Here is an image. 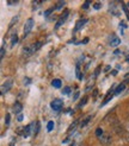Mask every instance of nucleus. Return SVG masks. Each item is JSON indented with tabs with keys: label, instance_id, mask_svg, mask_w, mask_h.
<instances>
[{
	"label": "nucleus",
	"instance_id": "1",
	"mask_svg": "<svg viewBox=\"0 0 129 146\" xmlns=\"http://www.w3.org/2000/svg\"><path fill=\"white\" fill-rule=\"evenodd\" d=\"M42 46V43L41 42H37V43H34V44H30V45H28L23 49V54L25 56H31L32 54H35L37 50H40Z\"/></svg>",
	"mask_w": 129,
	"mask_h": 146
},
{
	"label": "nucleus",
	"instance_id": "2",
	"mask_svg": "<svg viewBox=\"0 0 129 146\" xmlns=\"http://www.w3.org/2000/svg\"><path fill=\"white\" fill-rule=\"evenodd\" d=\"M34 25H35V23H34V19H32V18H29V19L25 21V24H24V30H23V31H24V38L31 32Z\"/></svg>",
	"mask_w": 129,
	"mask_h": 146
},
{
	"label": "nucleus",
	"instance_id": "3",
	"mask_svg": "<svg viewBox=\"0 0 129 146\" xmlns=\"http://www.w3.org/2000/svg\"><path fill=\"white\" fill-rule=\"evenodd\" d=\"M12 86H13V80L12 78L6 80V81L3 83V86H1V94H3V95H4V94H6L7 92L12 88Z\"/></svg>",
	"mask_w": 129,
	"mask_h": 146
},
{
	"label": "nucleus",
	"instance_id": "4",
	"mask_svg": "<svg viewBox=\"0 0 129 146\" xmlns=\"http://www.w3.org/2000/svg\"><path fill=\"white\" fill-rule=\"evenodd\" d=\"M68 14H69V12L66 10V11H64L62 14H61V16H60V18H59V20H57L56 21V24H55V30H57V29H59L63 23H64V21H66L67 20V18H68Z\"/></svg>",
	"mask_w": 129,
	"mask_h": 146
},
{
	"label": "nucleus",
	"instance_id": "5",
	"mask_svg": "<svg viewBox=\"0 0 129 146\" xmlns=\"http://www.w3.org/2000/svg\"><path fill=\"white\" fill-rule=\"evenodd\" d=\"M62 106H63L62 101H61V100H59V99H56V100L52 101V104H50V107H52V109H53V111H55V112L61 111Z\"/></svg>",
	"mask_w": 129,
	"mask_h": 146
},
{
	"label": "nucleus",
	"instance_id": "6",
	"mask_svg": "<svg viewBox=\"0 0 129 146\" xmlns=\"http://www.w3.org/2000/svg\"><path fill=\"white\" fill-rule=\"evenodd\" d=\"M99 141H100V144H103V145H110L111 141H112L111 135L109 133H104L102 137L99 138Z\"/></svg>",
	"mask_w": 129,
	"mask_h": 146
},
{
	"label": "nucleus",
	"instance_id": "7",
	"mask_svg": "<svg viewBox=\"0 0 129 146\" xmlns=\"http://www.w3.org/2000/svg\"><path fill=\"white\" fill-rule=\"evenodd\" d=\"M87 23V19H79L78 21H77V24H75V27H74V32L75 31H79L80 29Z\"/></svg>",
	"mask_w": 129,
	"mask_h": 146
},
{
	"label": "nucleus",
	"instance_id": "8",
	"mask_svg": "<svg viewBox=\"0 0 129 146\" xmlns=\"http://www.w3.org/2000/svg\"><path fill=\"white\" fill-rule=\"evenodd\" d=\"M22 111H23V106H22L19 102H16V104L13 105V112H14V114H20Z\"/></svg>",
	"mask_w": 129,
	"mask_h": 146
},
{
	"label": "nucleus",
	"instance_id": "9",
	"mask_svg": "<svg viewBox=\"0 0 129 146\" xmlns=\"http://www.w3.org/2000/svg\"><path fill=\"white\" fill-rule=\"evenodd\" d=\"M124 88H126V83H121V84H118V87L116 89H115V95H118L120 93H122L124 90Z\"/></svg>",
	"mask_w": 129,
	"mask_h": 146
},
{
	"label": "nucleus",
	"instance_id": "10",
	"mask_svg": "<svg viewBox=\"0 0 129 146\" xmlns=\"http://www.w3.org/2000/svg\"><path fill=\"white\" fill-rule=\"evenodd\" d=\"M120 44H121V39L118 37H114L111 39V42H110V45L111 46H118Z\"/></svg>",
	"mask_w": 129,
	"mask_h": 146
},
{
	"label": "nucleus",
	"instance_id": "11",
	"mask_svg": "<svg viewBox=\"0 0 129 146\" xmlns=\"http://www.w3.org/2000/svg\"><path fill=\"white\" fill-rule=\"evenodd\" d=\"M91 120H92V115H87L85 119H83V121H81V123H80V126H81V127H85Z\"/></svg>",
	"mask_w": 129,
	"mask_h": 146
},
{
	"label": "nucleus",
	"instance_id": "12",
	"mask_svg": "<svg viewBox=\"0 0 129 146\" xmlns=\"http://www.w3.org/2000/svg\"><path fill=\"white\" fill-rule=\"evenodd\" d=\"M52 84H53V87H55V88H61V80H59V78L53 80Z\"/></svg>",
	"mask_w": 129,
	"mask_h": 146
},
{
	"label": "nucleus",
	"instance_id": "13",
	"mask_svg": "<svg viewBox=\"0 0 129 146\" xmlns=\"http://www.w3.org/2000/svg\"><path fill=\"white\" fill-rule=\"evenodd\" d=\"M17 42H18V36H17V33H14V35L12 36V38H11V46L16 45Z\"/></svg>",
	"mask_w": 129,
	"mask_h": 146
},
{
	"label": "nucleus",
	"instance_id": "14",
	"mask_svg": "<svg viewBox=\"0 0 129 146\" xmlns=\"http://www.w3.org/2000/svg\"><path fill=\"white\" fill-rule=\"evenodd\" d=\"M75 71H77V77H78V80H83L81 72H80V68H79V64H77V67H75Z\"/></svg>",
	"mask_w": 129,
	"mask_h": 146
},
{
	"label": "nucleus",
	"instance_id": "15",
	"mask_svg": "<svg viewBox=\"0 0 129 146\" xmlns=\"http://www.w3.org/2000/svg\"><path fill=\"white\" fill-rule=\"evenodd\" d=\"M53 128H54V121H49V122L47 123V129H48V132H52Z\"/></svg>",
	"mask_w": 129,
	"mask_h": 146
},
{
	"label": "nucleus",
	"instance_id": "16",
	"mask_svg": "<svg viewBox=\"0 0 129 146\" xmlns=\"http://www.w3.org/2000/svg\"><path fill=\"white\" fill-rule=\"evenodd\" d=\"M64 5H66V3H64V1H59V3L56 4L55 9H56V10H62V7H63Z\"/></svg>",
	"mask_w": 129,
	"mask_h": 146
},
{
	"label": "nucleus",
	"instance_id": "17",
	"mask_svg": "<svg viewBox=\"0 0 129 146\" xmlns=\"http://www.w3.org/2000/svg\"><path fill=\"white\" fill-rule=\"evenodd\" d=\"M104 134V132H103V129L102 128H100V127H98L97 129H96V135L98 137V138H100V137H102Z\"/></svg>",
	"mask_w": 129,
	"mask_h": 146
},
{
	"label": "nucleus",
	"instance_id": "18",
	"mask_svg": "<svg viewBox=\"0 0 129 146\" xmlns=\"http://www.w3.org/2000/svg\"><path fill=\"white\" fill-rule=\"evenodd\" d=\"M10 122H11V115L10 114H6V116H5V125L9 126Z\"/></svg>",
	"mask_w": 129,
	"mask_h": 146
},
{
	"label": "nucleus",
	"instance_id": "19",
	"mask_svg": "<svg viewBox=\"0 0 129 146\" xmlns=\"http://www.w3.org/2000/svg\"><path fill=\"white\" fill-rule=\"evenodd\" d=\"M18 19H19V16H16V17H13L12 18V20H11V23H10V27H12L14 24H16L17 23V21H18Z\"/></svg>",
	"mask_w": 129,
	"mask_h": 146
},
{
	"label": "nucleus",
	"instance_id": "20",
	"mask_svg": "<svg viewBox=\"0 0 129 146\" xmlns=\"http://www.w3.org/2000/svg\"><path fill=\"white\" fill-rule=\"evenodd\" d=\"M38 131H40V121H36V127L34 129V134L36 135V134L38 133Z\"/></svg>",
	"mask_w": 129,
	"mask_h": 146
},
{
	"label": "nucleus",
	"instance_id": "21",
	"mask_svg": "<svg viewBox=\"0 0 129 146\" xmlns=\"http://www.w3.org/2000/svg\"><path fill=\"white\" fill-rule=\"evenodd\" d=\"M69 93H71V88H69V87H64L63 90H62V94H64V95H68Z\"/></svg>",
	"mask_w": 129,
	"mask_h": 146
},
{
	"label": "nucleus",
	"instance_id": "22",
	"mask_svg": "<svg viewBox=\"0 0 129 146\" xmlns=\"http://www.w3.org/2000/svg\"><path fill=\"white\" fill-rule=\"evenodd\" d=\"M86 101H87V96H84V98H83V100H81V102H80V104H79V107H83V106H85Z\"/></svg>",
	"mask_w": 129,
	"mask_h": 146
},
{
	"label": "nucleus",
	"instance_id": "23",
	"mask_svg": "<svg viewBox=\"0 0 129 146\" xmlns=\"http://www.w3.org/2000/svg\"><path fill=\"white\" fill-rule=\"evenodd\" d=\"M53 11H54V7H53V9H50V10H47V11L44 12V17H48V16H49V14H50V13H52Z\"/></svg>",
	"mask_w": 129,
	"mask_h": 146
},
{
	"label": "nucleus",
	"instance_id": "24",
	"mask_svg": "<svg viewBox=\"0 0 129 146\" xmlns=\"http://www.w3.org/2000/svg\"><path fill=\"white\" fill-rule=\"evenodd\" d=\"M4 56H5V48L1 46V51H0V57L4 58Z\"/></svg>",
	"mask_w": 129,
	"mask_h": 146
},
{
	"label": "nucleus",
	"instance_id": "25",
	"mask_svg": "<svg viewBox=\"0 0 129 146\" xmlns=\"http://www.w3.org/2000/svg\"><path fill=\"white\" fill-rule=\"evenodd\" d=\"M89 5H90V1H85V4L83 5V9L84 10H87L89 9Z\"/></svg>",
	"mask_w": 129,
	"mask_h": 146
},
{
	"label": "nucleus",
	"instance_id": "26",
	"mask_svg": "<svg viewBox=\"0 0 129 146\" xmlns=\"http://www.w3.org/2000/svg\"><path fill=\"white\" fill-rule=\"evenodd\" d=\"M100 6H102V4H100V3H96L95 5H93V7H95L96 10H99V9H100Z\"/></svg>",
	"mask_w": 129,
	"mask_h": 146
},
{
	"label": "nucleus",
	"instance_id": "27",
	"mask_svg": "<svg viewBox=\"0 0 129 146\" xmlns=\"http://www.w3.org/2000/svg\"><path fill=\"white\" fill-rule=\"evenodd\" d=\"M99 70H100V67H98V68L96 69V71H95V75H93V77H95V78L98 76V74H99Z\"/></svg>",
	"mask_w": 129,
	"mask_h": 146
},
{
	"label": "nucleus",
	"instance_id": "28",
	"mask_svg": "<svg viewBox=\"0 0 129 146\" xmlns=\"http://www.w3.org/2000/svg\"><path fill=\"white\" fill-rule=\"evenodd\" d=\"M77 123H78V121H75V122H73V123H72V125L69 126V128H68V131H71L72 128H74V127L77 126Z\"/></svg>",
	"mask_w": 129,
	"mask_h": 146
},
{
	"label": "nucleus",
	"instance_id": "29",
	"mask_svg": "<svg viewBox=\"0 0 129 146\" xmlns=\"http://www.w3.org/2000/svg\"><path fill=\"white\" fill-rule=\"evenodd\" d=\"M29 83H30V78H24V84H29Z\"/></svg>",
	"mask_w": 129,
	"mask_h": 146
},
{
	"label": "nucleus",
	"instance_id": "30",
	"mask_svg": "<svg viewBox=\"0 0 129 146\" xmlns=\"http://www.w3.org/2000/svg\"><path fill=\"white\" fill-rule=\"evenodd\" d=\"M111 75H112V76H116V75H117V70H112V71H111Z\"/></svg>",
	"mask_w": 129,
	"mask_h": 146
},
{
	"label": "nucleus",
	"instance_id": "31",
	"mask_svg": "<svg viewBox=\"0 0 129 146\" xmlns=\"http://www.w3.org/2000/svg\"><path fill=\"white\" fill-rule=\"evenodd\" d=\"M17 1H7V5H16Z\"/></svg>",
	"mask_w": 129,
	"mask_h": 146
},
{
	"label": "nucleus",
	"instance_id": "32",
	"mask_svg": "<svg viewBox=\"0 0 129 146\" xmlns=\"http://www.w3.org/2000/svg\"><path fill=\"white\" fill-rule=\"evenodd\" d=\"M17 119H18V121H22V120H23V115H22V114H19Z\"/></svg>",
	"mask_w": 129,
	"mask_h": 146
},
{
	"label": "nucleus",
	"instance_id": "33",
	"mask_svg": "<svg viewBox=\"0 0 129 146\" xmlns=\"http://www.w3.org/2000/svg\"><path fill=\"white\" fill-rule=\"evenodd\" d=\"M78 96H79V93H75V95H74V98H73V99H74V100H77V99H78Z\"/></svg>",
	"mask_w": 129,
	"mask_h": 146
},
{
	"label": "nucleus",
	"instance_id": "34",
	"mask_svg": "<svg viewBox=\"0 0 129 146\" xmlns=\"http://www.w3.org/2000/svg\"><path fill=\"white\" fill-rule=\"evenodd\" d=\"M69 146H74V143H73V144H71V145H69Z\"/></svg>",
	"mask_w": 129,
	"mask_h": 146
},
{
	"label": "nucleus",
	"instance_id": "35",
	"mask_svg": "<svg viewBox=\"0 0 129 146\" xmlns=\"http://www.w3.org/2000/svg\"><path fill=\"white\" fill-rule=\"evenodd\" d=\"M127 61H128V62H129V57H128V58H127Z\"/></svg>",
	"mask_w": 129,
	"mask_h": 146
},
{
	"label": "nucleus",
	"instance_id": "36",
	"mask_svg": "<svg viewBox=\"0 0 129 146\" xmlns=\"http://www.w3.org/2000/svg\"><path fill=\"white\" fill-rule=\"evenodd\" d=\"M10 146H13V144H11V145H10Z\"/></svg>",
	"mask_w": 129,
	"mask_h": 146
}]
</instances>
